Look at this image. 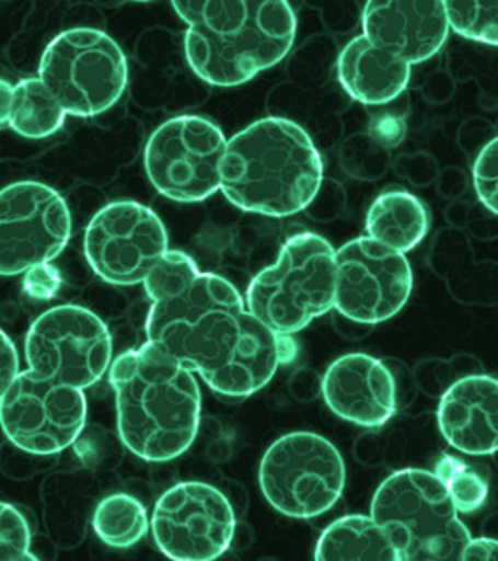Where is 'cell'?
Instances as JSON below:
<instances>
[{
	"mask_svg": "<svg viewBox=\"0 0 498 561\" xmlns=\"http://www.w3.org/2000/svg\"><path fill=\"white\" fill-rule=\"evenodd\" d=\"M435 473L447 485L460 515L477 513L489 500L487 480L455 456H442L435 466Z\"/></svg>",
	"mask_w": 498,
	"mask_h": 561,
	"instance_id": "cb8c5ba5",
	"label": "cell"
},
{
	"mask_svg": "<svg viewBox=\"0 0 498 561\" xmlns=\"http://www.w3.org/2000/svg\"><path fill=\"white\" fill-rule=\"evenodd\" d=\"M337 293V250L314 232L290 237L277 262L255 275L247 310L280 337L302 332L332 312Z\"/></svg>",
	"mask_w": 498,
	"mask_h": 561,
	"instance_id": "8992f818",
	"label": "cell"
},
{
	"mask_svg": "<svg viewBox=\"0 0 498 561\" xmlns=\"http://www.w3.org/2000/svg\"><path fill=\"white\" fill-rule=\"evenodd\" d=\"M464 561H498V540L473 538L465 548Z\"/></svg>",
	"mask_w": 498,
	"mask_h": 561,
	"instance_id": "f546056e",
	"label": "cell"
},
{
	"mask_svg": "<svg viewBox=\"0 0 498 561\" xmlns=\"http://www.w3.org/2000/svg\"><path fill=\"white\" fill-rule=\"evenodd\" d=\"M472 175L479 202L498 217V137L490 139L477 154Z\"/></svg>",
	"mask_w": 498,
	"mask_h": 561,
	"instance_id": "4316f807",
	"label": "cell"
},
{
	"mask_svg": "<svg viewBox=\"0 0 498 561\" xmlns=\"http://www.w3.org/2000/svg\"><path fill=\"white\" fill-rule=\"evenodd\" d=\"M172 9L187 24V65L212 87L250 82L279 65L297 39V14L285 0H185Z\"/></svg>",
	"mask_w": 498,
	"mask_h": 561,
	"instance_id": "3957f363",
	"label": "cell"
},
{
	"mask_svg": "<svg viewBox=\"0 0 498 561\" xmlns=\"http://www.w3.org/2000/svg\"><path fill=\"white\" fill-rule=\"evenodd\" d=\"M228 139L201 115H177L150 135L144 170L150 184L175 203H201L219 192Z\"/></svg>",
	"mask_w": 498,
	"mask_h": 561,
	"instance_id": "30bf717a",
	"label": "cell"
},
{
	"mask_svg": "<svg viewBox=\"0 0 498 561\" xmlns=\"http://www.w3.org/2000/svg\"><path fill=\"white\" fill-rule=\"evenodd\" d=\"M220 175V192L234 207L285 219L312 205L324 162L298 123L263 117L228 139Z\"/></svg>",
	"mask_w": 498,
	"mask_h": 561,
	"instance_id": "277c9868",
	"label": "cell"
},
{
	"mask_svg": "<svg viewBox=\"0 0 498 561\" xmlns=\"http://www.w3.org/2000/svg\"><path fill=\"white\" fill-rule=\"evenodd\" d=\"M72 219L59 192L39 182H16L0 195V273L16 277L61 255Z\"/></svg>",
	"mask_w": 498,
	"mask_h": 561,
	"instance_id": "5bb4252c",
	"label": "cell"
},
{
	"mask_svg": "<svg viewBox=\"0 0 498 561\" xmlns=\"http://www.w3.org/2000/svg\"><path fill=\"white\" fill-rule=\"evenodd\" d=\"M429 209L419 197L403 190L380 193L367 213V237L402 254L429 234Z\"/></svg>",
	"mask_w": 498,
	"mask_h": 561,
	"instance_id": "ffe728a7",
	"label": "cell"
},
{
	"mask_svg": "<svg viewBox=\"0 0 498 561\" xmlns=\"http://www.w3.org/2000/svg\"><path fill=\"white\" fill-rule=\"evenodd\" d=\"M0 561H39L32 552V530L26 517L10 503H2L0 515Z\"/></svg>",
	"mask_w": 498,
	"mask_h": 561,
	"instance_id": "484cf974",
	"label": "cell"
},
{
	"mask_svg": "<svg viewBox=\"0 0 498 561\" xmlns=\"http://www.w3.org/2000/svg\"><path fill=\"white\" fill-rule=\"evenodd\" d=\"M314 561H402V556L370 515H347L322 533Z\"/></svg>",
	"mask_w": 498,
	"mask_h": 561,
	"instance_id": "44dd1931",
	"label": "cell"
},
{
	"mask_svg": "<svg viewBox=\"0 0 498 561\" xmlns=\"http://www.w3.org/2000/svg\"><path fill=\"white\" fill-rule=\"evenodd\" d=\"M413 293L412 263L405 254L368 237L337 250L335 310L362 325L382 324L402 312Z\"/></svg>",
	"mask_w": 498,
	"mask_h": 561,
	"instance_id": "9a60e30c",
	"label": "cell"
},
{
	"mask_svg": "<svg viewBox=\"0 0 498 561\" xmlns=\"http://www.w3.org/2000/svg\"><path fill=\"white\" fill-rule=\"evenodd\" d=\"M86 415L84 390L34 377L27 368L0 398L4 435L30 455H59L74 445Z\"/></svg>",
	"mask_w": 498,
	"mask_h": 561,
	"instance_id": "4fadbf2b",
	"label": "cell"
},
{
	"mask_svg": "<svg viewBox=\"0 0 498 561\" xmlns=\"http://www.w3.org/2000/svg\"><path fill=\"white\" fill-rule=\"evenodd\" d=\"M12 92H14V84H10L7 79L0 80V123L4 122L9 115Z\"/></svg>",
	"mask_w": 498,
	"mask_h": 561,
	"instance_id": "4dcf8cb0",
	"label": "cell"
},
{
	"mask_svg": "<svg viewBox=\"0 0 498 561\" xmlns=\"http://www.w3.org/2000/svg\"><path fill=\"white\" fill-rule=\"evenodd\" d=\"M370 517L387 533L402 561H464L473 540L447 485L422 468L387 476L372 497Z\"/></svg>",
	"mask_w": 498,
	"mask_h": 561,
	"instance_id": "5b68a950",
	"label": "cell"
},
{
	"mask_svg": "<svg viewBox=\"0 0 498 561\" xmlns=\"http://www.w3.org/2000/svg\"><path fill=\"white\" fill-rule=\"evenodd\" d=\"M343 90L364 105H384L402 96L412 80V65L372 44L362 34L343 47L337 59Z\"/></svg>",
	"mask_w": 498,
	"mask_h": 561,
	"instance_id": "d6986e66",
	"label": "cell"
},
{
	"mask_svg": "<svg viewBox=\"0 0 498 561\" xmlns=\"http://www.w3.org/2000/svg\"><path fill=\"white\" fill-rule=\"evenodd\" d=\"M144 290L149 343L199 375L217 394H255L289 359L285 337L247 310L240 290L220 275L199 272L185 252L170 250Z\"/></svg>",
	"mask_w": 498,
	"mask_h": 561,
	"instance_id": "6da1fadb",
	"label": "cell"
},
{
	"mask_svg": "<svg viewBox=\"0 0 498 561\" xmlns=\"http://www.w3.org/2000/svg\"><path fill=\"white\" fill-rule=\"evenodd\" d=\"M61 285L59 273L55 272L49 265H39L26 273L24 287L30 297L34 298H51Z\"/></svg>",
	"mask_w": 498,
	"mask_h": 561,
	"instance_id": "83f0119b",
	"label": "cell"
},
{
	"mask_svg": "<svg viewBox=\"0 0 498 561\" xmlns=\"http://www.w3.org/2000/svg\"><path fill=\"white\" fill-rule=\"evenodd\" d=\"M67 112L39 79H24L14 84L9 115L2 127L24 139L42 140L61 131Z\"/></svg>",
	"mask_w": 498,
	"mask_h": 561,
	"instance_id": "7402d4cb",
	"label": "cell"
},
{
	"mask_svg": "<svg viewBox=\"0 0 498 561\" xmlns=\"http://www.w3.org/2000/svg\"><path fill=\"white\" fill-rule=\"evenodd\" d=\"M362 30L372 44L413 67L429 61L447 44V4L413 0L368 2L362 10Z\"/></svg>",
	"mask_w": 498,
	"mask_h": 561,
	"instance_id": "e0dca14e",
	"label": "cell"
},
{
	"mask_svg": "<svg viewBox=\"0 0 498 561\" xmlns=\"http://www.w3.org/2000/svg\"><path fill=\"white\" fill-rule=\"evenodd\" d=\"M150 533L172 561H215L232 546L236 515L219 488L179 482L157 501Z\"/></svg>",
	"mask_w": 498,
	"mask_h": 561,
	"instance_id": "7c38bea8",
	"label": "cell"
},
{
	"mask_svg": "<svg viewBox=\"0 0 498 561\" xmlns=\"http://www.w3.org/2000/svg\"><path fill=\"white\" fill-rule=\"evenodd\" d=\"M347 468L332 440L297 431L265 450L259 488L267 503L290 518L322 517L341 500Z\"/></svg>",
	"mask_w": 498,
	"mask_h": 561,
	"instance_id": "ba28073f",
	"label": "cell"
},
{
	"mask_svg": "<svg viewBox=\"0 0 498 561\" xmlns=\"http://www.w3.org/2000/svg\"><path fill=\"white\" fill-rule=\"evenodd\" d=\"M167 252L164 222L137 202L105 205L84 232L88 265L112 285H144Z\"/></svg>",
	"mask_w": 498,
	"mask_h": 561,
	"instance_id": "8fae6325",
	"label": "cell"
},
{
	"mask_svg": "<svg viewBox=\"0 0 498 561\" xmlns=\"http://www.w3.org/2000/svg\"><path fill=\"white\" fill-rule=\"evenodd\" d=\"M438 430L462 455L498 453V378L470 375L455 380L438 403Z\"/></svg>",
	"mask_w": 498,
	"mask_h": 561,
	"instance_id": "ac0fdd59",
	"label": "cell"
},
{
	"mask_svg": "<svg viewBox=\"0 0 498 561\" xmlns=\"http://www.w3.org/2000/svg\"><path fill=\"white\" fill-rule=\"evenodd\" d=\"M123 445L147 462L187 453L201 425L195 373L152 343L121 353L109 368Z\"/></svg>",
	"mask_w": 498,
	"mask_h": 561,
	"instance_id": "7a4b0ae2",
	"label": "cell"
},
{
	"mask_svg": "<svg viewBox=\"0 0 498 561\" xmlns=\"http://www.w3.org/2000/svg\"><path fill=\"white\" fill-rule=\"evenodd\" d=\"M450 30L465 39L498 47V2H444Z\"/></svg>",
	"mask_w": 498,
	"mask_h": 561,
	"instance_id": "d4e9b609",
	"label": "cell"
},
{
	"mask_svg": "<svg viewBox=\"0 0 498 561\" xmlns=\"http://www.w3.org/2000/svg\"><path fill=\"white\" fill-rule=\"evenodd\" d=\"M20 377V357H18L16 345L12 343L9 333L2 332V390H9L10 385Z\"/></svg>",
	"mask_w": 498,
	"mask_h": 561,
	"instance_id": "f1b7e54d",
	"label": "cell"
},
{
	"mask_svg": "<svg viewBox=\"0 0 498 561\" xmlns=\"http://www.w3.org/2000/svg\"><path fill=\"white\" fill-rule=\"evenodd\" d=\"M322 394L337 417L377 430L397 412V385L384 360L347 353L333 360L322 378Z\"/></svg>",
	"mask_w": 498,
	"mask_h": 561,
	"instance_id": "2e32d148",
	"label": "cell"
},
{
	"mask_svg": "<svg viewBox=\"0 0 498 561\" xmlns=\"http://www.w3.org/2000/svg\"><path fill=\"white\" fill-rule=\"evenodd\" d=\"M127 75L119 44L94 27H72L57 35L39 61V80L74 117L112 110L127 88Z\"/></svg>",
	"mask_w": 498,
	"mask_h": 561,
	"instance_id": "52a82bcc",
	"label": "cell"
},
{
	"mask_svg": "<svg viewBox=\"0 0 498 561\" xmlns=\"http://www.w3.org/2000/svg\"><path fill=\"white\" fill-rule=\"evenodd\" d=\"M24 351L34 377L80 390L100 382L115 360L107 325L74 305L49 308L35 318Z\"/></svg>",
	"mask_w": 498,
	"mask_h": 561,
	"instance_id": "9c48e42d",
	"label": "cell"
},
{
	"mask_svg": "<svg viewBox=\"0 0 498 561\" xmlns=\"http://www.w3.org/2000/svg\"><path fill=\"white\" fill-rule=\"evenodd\" d=\"M92 526L105 546L127 550L147 536L150 518L147 508L137 497L114 493L97 503L92 515Z\"/></svg>",
	"mask_w": 498,
	"mask_h": 561,
	"instance_id": "603a6c76",
	"label": "cell"
}]
</instances>
